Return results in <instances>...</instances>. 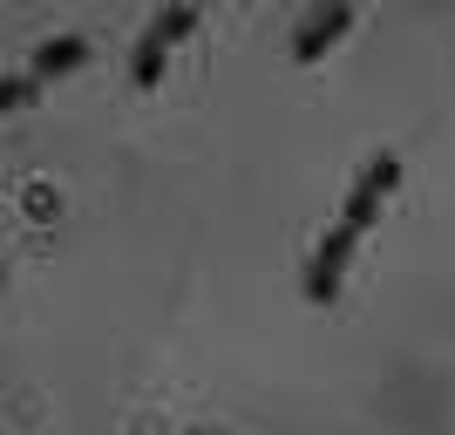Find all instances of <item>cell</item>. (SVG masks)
Masks as SVG:
<instances>
[{
  "instance_id": "obj_3",
  "label": "cell",
  "mask_w": 455,
  "mask_h": 435,
  "mask_svg": "<svg viewBox=\"0 0 455 435\" xmlns=\"http://www.w3.org/2000/svg\"><path fill=\"white\" fill-rule=\"evenodd\" d=\"M354 246H361V231H347V225H333L313 246V259H306V300H333L340 293V279H347V259H354Z\"/></svg>"
},
{
  "instance_id": "obj_2",
  "label": "cell",
  "mask_w": 455,
  "mask_h": 435,
  "mask_svg": "<svg viewBox=\"0 0 455 435\" xmlns=\"http://www.w3.org/2000/svg\"><path fill=\"white\" fill-rule=\"evenodd\" d=\"M395 177H401V157H395V150H374V157L361 164V177H354V190H347L340 225H347V231H367V225H374V211H380V197L395 190Z\"/></svg>"
},
{
  "instance_id": "obj_5",
  "label": "cell",
  "mask_w": 455,
  "mask_h": 435,
  "mask_svg": "<svg viewBox=\"0 0 455 435\" xmlns=\"http://www.w3.org/2000/svg\"><path fill=\"white\" fill-rule=\"evenodd\" d=\"M76 61H89V41H82V35H48L35 55H28V76L48 82V76H68Z\"/></svg>"
},
{
  "instance_id": "obj_6",
  "label": "cell",
  "mask_w": 455,
  "mask_h": 435,
  "mask_svg": "<svg viewBox=\"0 0 455 435\" xmlns=\"http://www.w3.org/2000/svg\"><path fill=\"white\" fill-rule=\"evenodd\" d=\"M35 95H41L35 76H7V82H0V109H28Z\"/></svg>"
},
{
  "instance_id": "obj_7",
  "label": "cell",
  "mask_w": 455,
  "mask_h": 435,
  "mask_svg": "<svg viewBox=\"0 0 455 435\" xmlns=\"http://www.w3.org/2000/svg\"><path fill=\"white\" fill-rule=\"evenodd\" d=\"M190 435H218V429H190Z\"/></svg>"
},
{
  "instance_id": "obj_1",
  "label": "cell",
  "mask_w": 455,
  "mask_h": 435,
  "mask_svg": "<svg viewBox=\"0 0 455 435\" xmlns=\"http://www.w3.org/2000/svg\"><path fill=\"white\" fill-rule=\"evenodd\" d=\"M197 28V7H164V14L136 35V55H130V82L136 89H150L156 76H164V61H171V48Z\"/></svg>"
},
{
  "instance_id": "obj_4",
  "label": "cell",
  "mask_w": 455,
  "mask_h": 435,
  "mask_svg": "<svg viewBox=\"0 0 455 435\" xmlns=\"http://www.w3.org/2000/svg\"><path fill=\"white\" fill-rule=\"evenodd\" d=\"M347 28H354V7H320V14H306L299 28H292V55H299V61H320Z\"/></svg>"
}]
</instances>
